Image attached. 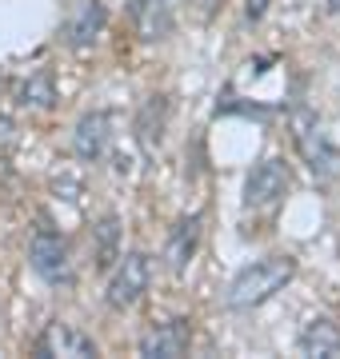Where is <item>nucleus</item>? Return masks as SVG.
<instances>
[{"label":"nucleus","mask_w":340,"mask_h":359,"mask_svg":"<svg viewBox=\"0 0 340 359\" xmlns=\"http://www.w3.org/2000/svg\"><path fill=\"white\" fill-rule=\"evenodd\" d=\"M288 184H292V176H288L285 160H273V156H268L261 164H252V172L244 176V208H252V212L276 208L285 200Z\"/></svg>","instance_id":"39448f33"},{"label":"nucleus","mask_w":340,"mask_h":359,"mask_svg":"<svg viewBox=\"0 0 340 359\" xmlns=\"http://www.w3.org/2000/svg\"><path fill=\"white\" fill-rule=\"evenodd\" d=\"M176 4L181 0H132V25L140 40H164L176 25Z\"/></svg>","instance_id":"9b49d317"},{"label":"nucleus","mask_w":340,"mask_h":359,"mask_svg":"<svg viewBox=\"0 0 340 359\" xmlns=\"http://www.w3.org/2000/svg\"><path fill=\"white\" fill-rule=\"evenodd\" d=\"M152 283V259L144 252H129L112 264V276H108V287H105V299L112 311H129L136 308Z\"/></svg>","instance_id":"7ed1b4c3"},{"label":"nucleus","mask_w":340,"mask_h":359,"mask_svg":"<svg viewBox=\"0 0 340 359\" xmlns=\"http://www.w3.org/2000/svg\"><path fill=\"white\" fill-rule=\"evenodd\" d=\"M13 132H16L13 116H8L4 108H0V148H4V144H13Z\"/></svg>","instance_id":"dca6fc26"},{"label":"nucleus","mask_w":340,"mask_h":359,"mask_svg":"<svg viewBox=\"0 0 340 359\" xmlns=\"http://www.w3.org/2000/svg\"><path fill=\"white\" fill-rule=\"evenodd\" d=\"M200 231H204V219H200L197 212H192V216H181L176 224H172L169 244H164L169 271H176V276H181V271L192 264V256H197V248H200Z\"/></svg>","instance_id":"9d476101"},{"label":"nucleus","mask_w":340,"mask_h":359,"mask_svg":"<svg viewBox=\"0 0 340 359\" xmlns=\"http://www.w3.org/2000/svg\"><path fill=\"white\" fill-rule=\"evenodd\" d=\"M108 25V13H105V4L100 0H77L72 4V16H68V25H65V40H68V48H89V44H96V36L105 32Z\"/></svg>","instance_id":"1a4fd4ad"},{"label":"nucleus","mask_w":340,"mask_h":359,"mask_svg":"<svg viewBox=\"0 0 340 359\" xmlns=\"http://www.w3.org/2000/svg\"><path fill=\"white\" fill-rule=\"evenodd\" d=\"M108 148H112V112H84L77 120V132H72V152L77 160L84 164H96V160H105Z\"/></svg>","instance_id":"0eeeda50"},{"label":"nucleus","mask_w":340,"mask_h":359,"mask_svg":"<svg viewBox=\"0 0 340 359\" xmlns=\"http://www.w3.org/2000/svg\"><path fill=\"white\" fill-rule=\"evenodd\" d=\"M296 347H301V355H313V359L340 355V323L328 320V316H313L296 335Z\"/></svg>","instance_id":"f8f14e48"},{"label":"nucleus","mask_w":340,"mask_h":359,"mask_svg":"<svg viewBox=\"0 0 340 359\" xmlns=\"http://www.w3.org/2000/svg\"><path fill=\"white\" fill-rule=\"evenodd\" d=\"M296 276V259L292 256H264L256 264L236 271V280L228 283V295H224V304L233 311H252L268 304L276 292H285L288 283Z\"/></svg>","instance_id":"f257e3e1"},{"label":"nucleus","mask_w":340,"mask_h":359,"mask_svg":"<svg viewBox=\"0 0 340 359\" xmlns=\"http://www.w3.org/2000/svg\"><path fill=\"white\" fill-rule=\"evenodd\" d=\"M264 13H268V0H249V4H244V16H249L252 25L264 20Z\"/></svg>","instance_id":"f3484780"},{"label":"nucleus","mask_w":340,"mask_h":359,"mask_svg":"<svg viewBox=\"0 0 340 359\" xmlns=\"http://www.w3.org/2000/svg\"><path fill=\"white\" fill-rule=\"evenodd\" d=\"M325 8H328L332 16H336V13H340V0H325Z\"/></svg>","instance_id":"a211bd4d"},{"label":"nucleus","mask_w":340,"mask_h":359,"mask_svg":"<svg viewBox=\"0 0 340 359\" xmlns=\"http://www.w3.org/2000/svg\"><path fill=\"white\" fill-rule=\"evenodd\" d=\"M16 100H20V108H28V112H48V108H56V76H53V68H37V72L20 84Z\"/></svg>","instance_id":"ddd939ff"},{"label":"nucleus","mask_w":340,"mask_h":359,"mask_svg":"<svg viewBox=\"0 0 340 359\" xmlns=\"http://www.w3.org/2000/svg\"><path fill=\"white\" fill-rule=\"evenodd\" d=\"M164 124H169V100L164 96H148V104L136 116V140L152 152L160 144V136H164Z\"/></svg>","instance_id":"2eb2a0df"},{"label":"nucleus","mask_w":340,"mask_h":359,"mask_svg":"<svg viewBox=\"0 0 340 359\" xmlns=\"http://www.w3.org/2000/svg\"><path fill=\"white\" fill-rule=\"evenodd\" d=\"M40 359H56V355H72V359H92L96 355V344H92V335H84L80 327L72 323H60L53 320L44 332L37 335V344H32Z\"/></svg>","instance_id":"423d86ee"},{"label":"nucleus","mask_w":340,"mask_h":359,"mask_svg":"<svg viewBox=\"0 0 340 359\" xmlns=\"http://www.w3.org/2000/svg\"><path fill=\"white\" fill-rule=\"evenodd\" d=\"M288 124H292V140H296V148H301L304 164L313 168V176L320 180V184H328V180L340 172V152L332 148V140H328L325 132H320L316 116L308 112L304 104H296L292 116H288Z\"/></svg>","instance_id":"f03ea898"},{"label":"nucleus","mask_w":340,"mask_h":359,"mask_svg":"<svg viewBox=\"0 0 340 359\" xmlns=\"http://www.w3.org/2000/svg\"><path fill=\"white\" fill-rule=\"evenodd\" d=\"M192 344V323L188 320H169V323H157V327H148L140 335V351L144 359H181Z\"/></svg>","instance_id":"6e6552de"},{"label":"nucleus","mask_w":340,"mask_h":359,"mask_svg":"<svg viewBox=\"0 0 340 359\" xmlns=\"http://www.w3.org/2000/svg\"><path fill=\"white\" fill-rule=\"evenodd\" d=\"M28 264L44 283L53 287H65V283L77 280V268H72V252H68V240L53 228H37L32 236V248H28Z\"/></svg>","instance_id":"20e7f679"},{"label":"nucleus","mask_w":340,"mask_h":359,"mask_svg":"<svg viewBox=\"0 0 340 359\" xmlns=\"http://www.w3.org/2000/svg\"><path fill=\"white\" fill-rule=\"evenodd\" d=\"M117 259H120V219L105 216L92 228V264H96V271H108Z\"/></svg>","instance_id":"4468645a"}]
</instances>
